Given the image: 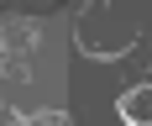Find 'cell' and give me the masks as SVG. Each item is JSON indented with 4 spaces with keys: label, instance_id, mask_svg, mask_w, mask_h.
Wrapping results in <instances>:
<instances>
[{
    "label": "cell",
    "instance_id": "cell-1",
    "mask_svg": "<svg viewBox=\"0 0 152 126\" xmlns=\"http://www.w3.org/2000/svg\"><path fill=\"white\" fill-rule=\"evenodd\" d=\"M42 47V21L26 11H5L0 16V53L5 58H31Z\"/></svg>",
    "mask_w": 152,
    "mask_h": 126
},
{
    "label": "cell",
    "instance_id": "cell-2",
    "mask_svg": "<svg viewBox=\"0 0 152 126\" xmlns=\"http://www.w3.org/2000/svg\"><path fill=\"white\" fill-rule=\"evenodd\" d=\"M115 116L131 126H152V84H137V89H126L115 100Z\"/></svg>",
    "mask_w": 152,
    "mask_h": 126
},
{
    "label": "cell",
    "instance_id": "cell-3",
    "mask_svg": "<svg viewBox=\"0 0 152 126\" xmlns=\"http://www.w3.org/2000/svg\"><path fill=\"white\" fill-rule=\"evenodd\" d=\"M58 0H5V11H26V16H47Z\"/></svg>",
    "mask_w": 152,
    "mask_h": 126
}]
</instances>
